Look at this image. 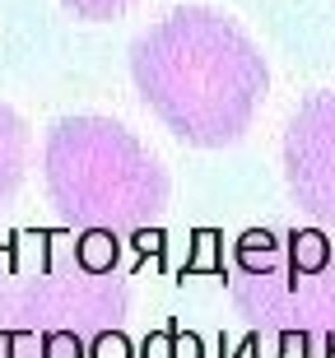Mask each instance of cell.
I'll return each mask as SVG.
<instances>
[{"instance_id":"277c9868","label":"cell","mask_w":335,"mask_h":358,"mask_svg":"<svg viewBox=\"0 0 335 358\" xmlns=\"http://www.w3.org/2000/svg\"><path fill=\"white\" fill-rule=\"evenodd\" d=\"M284 177L303 210L335 224V93H312L289 117Z\"/></svg>"},{"instance_id":"3957f363","label":"cell","mask_w":335,"mask_h":358,"mask_svg":"<svg viewBox=\"0 0 335 358\" xmlns=\"http://www.w3.org/2000/svg\"><path fill=\"white\" fill-rule=\"evenodd\" d=\"M233 303L256 331L335 358V252L322 233L247 238Z\"/></svg>"},{"instance_id":"8992f818","label":"cell","mask_w":335,"mask_h":358,"mask_svg":"<svg viewBox=\"0 0 335 358\" xmlns=\"http://www.w3.org/2000/svg\"><path fill=\"white\" fill-rule=\"evenodd\" d=\"M75 14H84V19H112V14H121L131 0H66Z\"/></svg>"},{"instance_id":"5b68a950","label":"cell","mask_w":335,"mask_h":358,"mask_svg":"<svg viewBox=\"0 0 335 358\" xmlns=\"http://www.w3.org/2000/svg\"><path fill=\"white\" fill-rule=\"evenodd\" d=\"M24 168H28V126L10 107H0V200L14 196V186L24 182Z\"/></svg>"},{"instance_id":"6da1fadb","label":"cell","mask_w":335,"mask_h":358,"mask_svg":"<svg viewBox=\"0 0 335 358\" xmlns=\"http://www.w3.org/2000/svg\"><path fill=\"white\" fill-rule=\"evenodd\" d=\"M131 75L159 121L187 145L219 149L252 126L270 70L219 10H177L131 47Z\"/></svg>"},{"instance_id":"7a4b0ae2","label":"cell","mask_w":335,"mask_h":358,"mask_svg":"<svg viewBox=\"0 0 335 358\" xmlns=\"http://www.w3.org/2000/svg\"><path fill=\"white\" fill-rule=\"evenodd\" d=\"M52 205L84 233H140L168 205L163 163L108 117L56 121L42 149Z\"/></svg>"}]
</instances>
